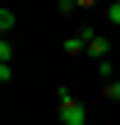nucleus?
<instances>
[{
    "label": "nucleus",
    "instance_id": "0eeeda50",
    "mask_svg": "<svg viewBox=\"0 0 120 125\" xmlns=\"http://www.w3.org/2000/svg\"><path fill=\"white\" fill-rule=\"evenodd\" d=\"M106 5H111V0H106Z\"/></svg>",
    "mask_w": 120,
    "mask_h": 125
},
{
    "label": "nucleus",
    "instance_id": "7ed1b4c3",
    "mask_svg": "<svg viewBox=\"0 0 120 125\" xmlns=\"http://www.w3.org/2000/svg\"><path fill=\"white\" fill-rule=\"evenodd\" d=\"M102 0H60V14H79V9H92Z\"/></svg>",
    "mask_w": 120,
    "mask_h": 125
},
{
    "label": "nucleus",
    "instance_id": "20e7f679",
    "mask_svg": "<svg viewBox=\"0 0 120 125\" xmlns=\"http://www.w3.org/2000/svg\"><path fill=\"white\" fill-rule=\"evenodd\" d=\"M14 23H18V19H14V9L5 5V9H0V37H9V32H14Z\"/></svg>",
    "mask_w": 120,
    "mask_h": 125
},
{
    "label": "nucleus",
    "instance_id": "f03ea898",
    "mask_svg": "<svg viewBox=\"0 0 120 125\" xmlns=\"http://www.w3.org/2000/svg\"><path fill=\"white\" fill-rule=\"evenodd\" d=\"M88 32H92V28H74V32H65V56H69V60H83V56H88Z\"/></svg>",
    "mask_w": 120,
    "mask_h": 125
},
{
    "label": "nucleus",
    "instance_id": "f257e3e1",
    "mask_svg": "<svg viewBox=\"0 0 120 125\" xmlns=\"http://www.w3.org/2000/svg\"><path fill=\"white\" fill-rule=\"evenodd\" d=\"M55 107H60V125H88V121H83V102L74 97V88H69V83H60V88H55Z\"/></svg>",
    "mask_w": 120,
    "mask_h": 125
},
{
    "label": "nucleus",
    "instance_id": "39448f33",
    "mask_svg": "<svg viewBox=\"0 0 120 125\" xmlns=\"http://www.w3.org/2000/svg\"><path fill=\"white\" fill-rule=\"evenodd\" d=\"M102 97L106 102H120V79H102Z\"/></svg>",
    "mask_w": 120,
    "mask_h": 125
},
{
    "label": "nucleus",
    "instance_id": "423d86ee",
    "mask_svg": "<svg viewBox=\"0 0 120 125\" xmlns=\"http://www.w3.org/2000/svg\"><path fill=\"white\" fill-rule=\"evenodd\" d=\"M106 19H111V23L120 28V0H111V5H106Z\"/></svg>",
    "mask_w": 120,
    "mask_h": 125
}]
</instances>
